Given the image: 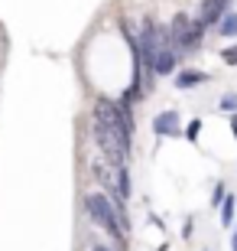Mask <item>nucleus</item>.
<instances>
[{
    "label": "nucleus",
    "mask_w": 237,
    "mask_h": 251,
    "mask_svg": "<svg viewBox=\"0 0 237 251\" xmlns=\"http://www.w3.org/2000/svg\"><path fill=\"white\" fill-rule=\"evenodd\" d=\"M130 134H133V124H130L127 108H117L108 98H98V104H94V140H98L101 153L108 157V163L124 167V160L130 153Z\"/></svg>",
    "instance_id": "nucleus-1"
},
{
    "label": "nucleus",
    "mask_w": 237,
    "mask_h": 251,
    "mask_svg": "<svg viewBox=\"0 0 237 251\" xmlns=\"http://www.w3.org/2000/svg\"><path fill=\"white\" fill-rule=\"evenodd\" d=\"M85 205H88V215H91L94 222H98L117 245H124V228H127L124 209H114V205H110V196H104V193H91L85 199Z\"/></svg>",
    "instance_id": "nucleus-2"
},
{
    "label": "nucleus",
    "mask_w": 237,
    "mask_h": 251,
    "mask_svg": "<svg viewBox=\"0 0 237 251\" xmlns=\"http://www.w3.org/2000/svg\"><path fill=\"white\" fill-rule=\"evenodd\" d=\"M201 29H205V23H201V20H195V23H192L185 13H179V17L172 20V33H169V36H172V43L182 49V52H192V49H198Z\"/></svg>",
    "instance_id": "nucleus-3"
},
{
    "label": "nucleus",
    "mask_w": 237,
    "mask_h": 251,
    "mask_svg": "<svg viewBox=\"0 0 237 251\" xmlns=\"http://www.w3.org/2000/svg\"><path fill=\"white\" fill-rule=\"evenodd\" d=\"M224 7H228V0H205L201 3V23L205 26H211V23H218V20H224L228 13H224Z\"/></svg>",
    "instance_id": "nucleus-4"
},
{
    "label": "nucleus",
    "mask_w": 237,
    "mask_h": 251,
    "mask_svg": "<svg viewBox=\"0 0 237 251\" xmlns=\"http://www.w3.org/2000/svg\"><path fill=\"white\" fill-rule=\"evenodd\" d=\"M153 130H156V134H179V114H175V111L159 114V118L153 121Z\"/></svg>",
    "instance_id": "nucleus-5"
},
{
    "label": "nucleus",
    "mask_w": 237,
    "mask_h": 251,
    "mask_svg": "<svg viewBox=\"0 0 237 251\" xmlns=\"http://www.w3.org/2000/svg\"><path fill=\"white\" fill-rule=\"evenodd\" d=\"M172 69H175V52H172V49H163V52L156 56L153 72L156 75H172Z\"/></svg>",
    "instance_id": "nucleus-6"
},
{
    "label": "nucleus",
    "mask_w": 237,
    "mask_h": 251,
    "mask_svg": "<svg viewBox=\"0 0 237 251\" xmlns=\"http://www.w3.org/2000/svg\"><path fill=\"white\" fill-rule=\"evenodd\" d=\"M205 82H208L205 72H179V78H175L179 88H192V85H205Z\"/></svg>",
    "instance_id": "nucleus-7"
},
{
    "label": "nucleus",
    "mask_w": 237,
    "mask_h": 251,
    "mask_svg": "<svg viewBox=\"0 0 237 251\" xmlns=\"http://www.w3.org/2000/svg\"><path fill=\"white\" fill-rule=\"evenodd\" d=\"M221 33L224 36H237V13H228V17L221 20Z\"/></svg>",
    "instance_id": "nucleus-8"
},
{
    "label": "nucleus",
    "mask_w": 237,
    "mask_h": 251,
    "mask_svg": "<svg viewBox=\"0 0 237 251\" xmlns=\"http://www.w3.org/2000/svg\"><path fill=\"white\" fill-rule=\"evenodd\" d=\"M221 219H224V228H231V222H234V196H228V199H224V215H221Z\"/></svg>",
    "instance_id": "nucleus-9"
},
{
    "label": "nucleus",
    "mask_w": 237,
    "mask_h": 251,
    "mask_svg": "<svg viewBox=\"0 0 237 251\" xmlns=\"http://www.w3.org/2000/svg\"><path fill=\"white\" fill-rule=\"evenodd\" d=\"M221 56H224V62H228V65H237V46L234 49H224Z\"/></svg>",
    "instance_id": "nucleus-10"
},
{
    "label": "nucleus",
    "mask_w": 237,
    "mask_h": 251,
    "mask_svg": "<svg viewBox=\"0 0 237 251\" xmlns=\"http://www.w3.org/2000/svg\"><path fill=\"white\" fill-rule=\"evenodd\" d=\"M221 108H228V111H234V108H237V95H228V98H221Z\"/></svg>",
    "instance_id": "nucleus-11"
},
{
    "label": "nucleus",
    "mask_w": 237,
    "mask_h": 251,
    "mask_svg": "<svg viewBox=\"0 0 237 251\" xmlns=\"http://www.w3.org/2000/svg\"><path fill=\"white\" fill-rule=\"evenodd\" d=\"M198 127H201V121H192V124H189V130H185V137L195 140V137H198Z\"/></svg>",
    "instance_id": "nucleus-12"
},
{
    "label": "nucleus",
    "mask_w": 237,
    "mask_h": 251,
    "mask_svg": "<svg viewBox=\"0 0 237 251\" xmlns=\"http://www.w3.org/2000/svg\"><path fill=\"white\" fill-rule=\"evenodd\" d=\"M91 251H114V248H108V245H94Z\"/></svg>",
    "instance_id": "nucleus-13"
},
{
    "label": "nucleus",
    "mask_w": 237,
    "mask_h": 251,
    "mask_svg": "<svg viewBox=\"0 0 237 251\" xmlns=\"http://www.w3.org/2000/svg\"><path fill=\"white\" fill-rule=\"evenodd\" d=\"M231 127H234V134H237V114H234V118H231Z\"/></svg>",
    "instance_id": "nucleus-14"
},
{
    "label": "nucleus",
    "mask_w": 237,
    "mask_h": 251,
    "mask_svg": "<svg viewBox=\"0 0 237 251\" xmlns=\"http://www.w3.org/2000/svg\"><path fill=\"white\" fill-rule=\"evenodd\" d=\"M234 248H237V238H234Z\"/></svg>",
    "instance_id": "nucleus-15"
}]
</instances>
